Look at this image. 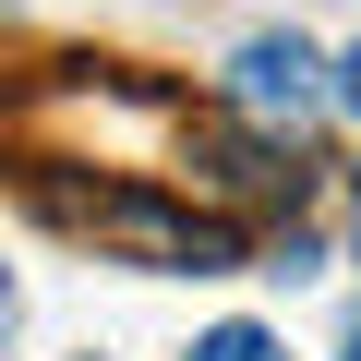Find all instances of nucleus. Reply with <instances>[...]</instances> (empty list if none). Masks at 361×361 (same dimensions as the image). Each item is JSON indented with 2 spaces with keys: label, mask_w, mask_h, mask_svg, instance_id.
Here are the masks:
<instances>
[{
  "label": "nucleus",
  "mask_w": 361,
  "mask_h": 361,
  "mask_svg": "<svg viewBox=\"0 0 361 361\" xmlns=\"http://www.w3.org/2000/svg\"><path fill=\"white\" fill-rule=\"evenodd\" d=\"M337 109H349V121H361V49H349V61H337Z\"/></svg>",
  "instance_id": "nucleus-4"
},
{
  "label": "nucleus",
  "mask_w": 361,
  "mask_h": 361,
  "mask_svg": "<svg viewBox=\"0 0 361 361\" xmlns=\"http://www.w3.org/2000/svg\"><path fill=\"white\" fill-rule=\"evenodd\" d=\"M349 361H361V337H349Z\"/></svg>",
  "instance_id": "nucleus-6"
},
{
  "label": "nucleus",
  "mask_w": 361,
  "mask_h": 361,
  "mask_svg": "<svg viewBox=\"0 0 361 361\" xmlns=\"http://www.w3.org/2000/svg\"><path fill=\"white\" fill-rule=\"evenodd\" d=\"M193 361H289V349H277L265 325H205V337H193Z\"/></svg>",
  "instance_id": "nucleus-3"
},
{
  "label": "nucleus",
  "mask_w": 361,
  "mask_h": 361,
  "mask_svg": "<svg viewBox=\"0 0 361 361\" xmlns=\"http://www.w3.org/2000/svg\"><path fill=\"white\" fill-rule=\"evenodd\" d=\"M37 205H49L61 229H85L97 253H121V265H169V277H229V265H241V229H229V217L169 205V193H145V180H97V193H73V180L37 169Z\"/></svg>",
  "instance_id": "nucleus-1"
},
{
  "label": "nucleus",
  "mask_w": 361,
  "mask_h": 361,
  "mask_svg": "<svg viewBox=\"0 0 361 361\" xmlns=\"http://www.w3.org/2000/svg\"><path fill=\"white\" fill-rule=\"evenodd\" d=\"M325 97H337V73H325L301 37H241V61H229V109H241V121H277V133H301Z\"/></svg>",
  "instance_id": "nucleus-2"
},
{
  "label": "nucleus",
  "mask_w": 361,
  "mask_h": 361,
  "mask_svg": "<svg viewBox=\"0 0 361 361\" xmlns=\"http://www.w3.org/2000/svg\"><path fill=\"white\" fill-rule=\"evenodd\" d=\"M349 241H361V169H349Z\"/></svg>",
  "instance_id": "nucleus-5"
}]
</instances>
